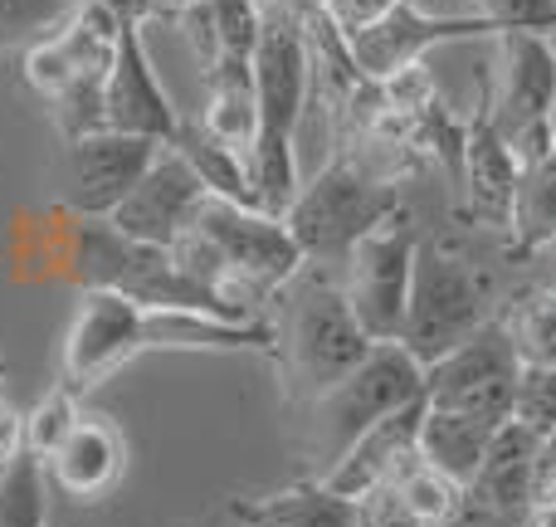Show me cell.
Wrapping results in <instances>:
<instances>
[{"label":"cell","instance_id":"1","mask_svg":"<svg viewBox=\"0 0 556 527\" xmlns=\"http://www.w3.org/2000/svg\"><path fill=\"white\" fill-rule=\"evenodd\" d=\"M147 352H269L274 356V323H230L195 308H147L117 288H84L68 317L59 372L68 391H98L108 376Z\"/></svg>","mask_w":556,"mask_h":527},{"label":"cell","instance_id":"2","mask_svg":"<svg viewBox=\"0 0 556 527\" xmlns=\"http://www.w3.org/2000/svg\"><path fill=\"white\" fill-rule=\"evenodd\" d=\"M254 93H260V137L250 147V181L260 211L283 221L298 196V123L313 93V54L298 10L269 0L254 45Z\"/></svg>","mask_w":556,"mask_h":527},{"label":"cell","instance_id":"3","mask_svg":"<svg viewBox=\"0 0 556 527\" xmlns=\"http://www.w3.org/2000/svg\"><path fill=\"white\" fill-rule=\"evenodd\" d=\"M278 317L274 323V356L283 366V391L293 401L313 405L327 396L366 352L371 337L356 323L352 303H346L342 284L323 274L317 264H303L283 288L274 293Z\"/></svg>","mask_w":556,"mask_h":527},{"label":"cell","instance_id":"4","mask_svg":"<svg viewBox=\"0 0 556 527\" xmlns=\"http://www.w3.org/2000/svg\"><path fill=\"white\" fill-rule=\"evenodd\" d=\"M191 230L215 254L220 298L235 317H264L254 303H264V298L274 303L278 288L307 264L278 215H264L254 205H235L225 196H205Z\"/></svg>","mask_w":556,"mask_h":527},{"label":"cell","instance_id":"5","mask_svg":"<svg viewBox=\"0 0 556 527\" xmlns=\"http://www.w3.org/2000/svg\"><path fill=\"white\" fill-rule=\"evenodd\" d=\"M401 205L405 201L391 181L362 172L352 156L337 152L313 181L298 186L283 225L298 240L303 260L323 268V264H337V260L346 264V254L356 250V240H366V235H371L381 221H391Z\"/></svg>","mask_w":556,"mask_h":527},{"label":"cell","instance_id":"6","mask_svg":"<svg viewBox=\"0 0 556 527\" xmlns=\"http://www.w3.org/2000/svg\"><path fill=\"white\" fill-rule=\"evenodd\" d=\"M483 323H489L483 317V278L473 274V264H464L459 254H450L434 240L415 244L410 303H405V323L395 342L420 366H434L454 347L469 342Z\"/></svg>","mask_w":556,"mask_h":527},{"label":"cell","instance_id":"7","mask_svg":"<svg viewBox=\"0 0 556 527\" xmlns=\"http://www.w3.org/2000/svg\"><path fill=\"white\" fill-rule=\"evenodd\" d=\"M425 396V366L405 352L401 342H376L342 381L327 396H317V450H323L327 469L337 464V454L356 440L362 430H371L376 421L405 411L410 401Z\"/></svg>","mask_w":556,"mask_h":527},{"label":"cell","instance_id":"8","mask_svg":"<svg viewBox=\"0 0 556 527\" xmlns=\"http://www.w3.org/2000/svg\"><path fill=\"white\" fill-rule=\"evenodd\" d=\"M522 381V352L513 342L508 323H483L464 347L425 366V401L434 411L473 415L483 425H508L513 405H518Z\"/></svg>","mask_w":556,"mask_h":527},{"label":"cell","instance_id":"9","mask_svg":"<svg viewBox=\"0 0 556 527\" xmlns=\"http://www.w3.org/2000/svg\"><path fill=\"white\" fill-rule=\"evenodd\" d=\"M415 244H420V235H415V225H410V211L401 205L391 221H381L346 254L342 293L371 342H395V337H401L405 303H410Z\"/></svg>","mask_w":556,"mask_h":527},{"label":"cell","instance_id":"10","mask_svg":"<svg viewBox=\"0 0 556 527\" xmlns=\"http://www.w3.org/2000/svg\"><path fill=\"white\" fill-rule=\"evenodd\" d=\"M156 152H162V142L113 133V127L74 137L64 147V205L84 221H108L127 201V191L147 176Z\"/></svg>","mask_w":556,"mask_h":527},{"label":"cell","instance_id":"11","mask_svg":"<svg viewBox=\"0 0 556 527\" xmlns=\"http://www.w3.org/2000/svg\"><path fill=\"white\" fill-rule=\"evenodd\" d=\"M103 127L132 137H152V142L172 147L181 133V113H176L172 93L162 88L142 39V20H117V54L103 84Z\"/></svg>","mask_w":556,"mask_h":527},{"label":"cell","instance_id":"12","mask_svg":"<svg viewBox=\"0 0 556 527\" xmlns=\"http://www.w3.org/2000/svg\"><path fill=\"white\" fill-rule=\"evenodd\" d=\"M205 196L211 191H205V181L191 172V162H186L176 147H162L156 162L147 166V176L127 191V201L108 215V225H113L117 235H127V240L172 250V244L195 225Z\"/></svg>","mask_w":556,"mask_h":527},{"label":"cell","instance_id":"13","mask_svg":"<svg viewBox=\"0 0 556 527\" xmlns=\"http://www.w3.org/2000/svg\"><path fill=\"white\" fill-rule=\"evenodd\" d=\"M493 35V25L483 15H434V10H420L415 0H401L386 20H376L371 29L346 39L352 49V64L362 68V78L381 84V78L401 74L410 64H425L434 45H450V39H483Z\"/></svg>","mask_w":556,"mask_h":527},{"label":"cell","instance_id":"14","mask_svg":"<svg viewBox=\"0 0 556 527\" xmlns=\"http://www.w3.org/2000/svg\"><path fill=\"white\" fill-rule=\"evenodd\" d=\"M518 181H522V162L513 156L508 137L498 133L489 74H479V108H473L469 127H464V205H469V215L479 225H493V230H513Z\"/></svg>","mask_w":556,"mask_h":527},{"label":"cell","instance_id":"15","mask_svg":"<svg viewBox=\"0 0 556 527\" xmlns=\"http://www.w3.org/2000/svg\"><path fill=\"white\" fill-rule=\"evenodd\" d=\"M498 49L503 88L493 98V117H498V133L513 137L518 127L556 113V45L538 29H508L498 35Z\"/></svg>","mask_w":556,"mask_h":527},{"label":"cell","instance_id":"16","mask_svg":"<svg viewBox=\"0 0 556 527\" xmlns=\"http://www.w3.org/2000/svg\"><path fill=\"white\" fill-rule=\"evenodd\" d=\"M127 474V435L117 430L108 415H78L68 440L45 460V479L54 484L64 499L93 503L117 489Z\"/></svg>","mask_w":556,"mask_h":527},{"label":"cell","instance_id":"17","mask_svg":"<svg viewBox=\"0 0 556 527\" xmlns=\"http://www.w3.org/2000/svg\"><path fill=\"white\" fill-rule=\"evenodd\" d=\"M420 421H425V396L410 401L405 411L376 421L371 430L356 435V440L337 454L332 469L323 474V484L337 493V499H362L366 489H376L381 479H391V474L420 450Z\"/></svg>","mask_w":556,"mask_h":527},{"label":"cell","instance_id":"18","mask_svg":"<svg viewBox=\"0 0 556 527\" xmlns=\"http://www.w3.org/2000/svg\"><path fill=\"white\" fill-rule=\"evenodd\" d=\"M205 133L250 156L260 137V93H254V54H215L205 64Z\"/></svg>","mask_w":556,"mask_h":527},{"label":"cell","instance_id":"19","mask_svg":"<svg viewBox=\"0 0 556 527\" xmlns=\"http://www.w3.org/2000/svg\"><path fill=\"white\" fill-rule=\"evenodd\" d=\"M493 425L473 421V415H454V411H434L425 401V421H420V460L430 469H440L444 479H454L459 489H469L479 479L483 460L493 444Z\"/></svg>","mask_w":556,"mask_h":527},{"label":"cell","instance_id":"20","mask_svg":"<svg viewBox=\"0 0 556 527\" xmlns=\"http://www.w3.org/2000/svg\"><path fill=\"white\" fill-rule=\"evenodd\" d=\"M235 518L244 527H356V503L337 499L323 479H307L283 493H269V499H240Z\"/></svg>","mask_w":556,"mask_h":527},{"label":"cell","instance_id":"21","mask_svg":"<svg viewBox=\"0 0 556 527\" xmlns=\"http://www.w3.org/2000/svg\"><path fill=\"white\" fill-rule=\"evenodd\" d=\"M172 147L191 162V172L201 176L211 196H225V201H235V205H254V211H260V196H254V181H250V156L225 147L220 137H211L201 117H195V123L181 117V133H176Z\"/></svg>","mask_w":556,"mask_h":527},{"label":"cell","instance_id":"22","mask_svg":"<svg viewBox=\"0 0 556 527\" xmlns=\"http://www.w3.org/2000/svg\"><path fill=\"white\" fill-rule=\"evenodd\" d=\"M508 235H513V250L518 254H532L556 240V152L522 172Z\"/></svg>","mask_w":556,"mask_h":527},{"label":"cell","instance_id":"23","mask_svg":"<svg viewBox=\"0 0 556 527\" xmlns=\"http://www.w3.org/2000/svg\"><path fill=\"white\" fill-rule=\"evenodd\" d=\"M45 464L35 454H15L0 469V527H49L45 509Z\"/></svg>","mask_w":556,"mask_h":527},{"label":"cell","instance_id":"24","mask_svg":"<svg viewBox=\"0 0 556 527\" xmlns=\"http://www.w3.org/2000/svg\"><path fill=\"white\" fill-rule=\"evenodd\" d=\"M78 415H84V411H78V391H68V386L59 381L54 391L39 396L35 411H25V450L45 464L49 454L68 440V430L78 425Z\"/></svg>","mask_w":556,"mask_h":527},{"label":"cell","instance_id":"25","mask_svg":"<svg viewBox=\"0 0 556 527\" xmlns=\"http://www.w3.org/2000/svg\"><path fill=\"white\" fill-rule=\"evenodd\" d=\"M522 366H556V293H542L522 308L518 323H508Z\"/></svg>","mask_w":556,"mask_h":527},{"label":"cell","instance_id":"26","mask_svg":"<svg viewBox=\"0 0 556 527\" xmlns=\"http://www.w3.org/2000/svg\"><path fill=\"white\" fill-rule=\"evenodd\" d=\"M513 421L532 425L542 440H547V435H556V366H522Z\"/></svg>","mask_w":556,"mask_h":527},{"label":"cell","instance_id":"27","mask_svg":"<svg viewBox=\"0 0 556 527\" xmlns=\"http://www.w3.org/2000/svg\"><path fill=\"white\" fill-rule=\"evenodd\" d=\"M64 10H74V0H0V49L39 39Z\"/></svg>","mask_w":556,"mask_h":527},{"label":"cell","instance_id":"28","mask_svg":"<svg viewBox=\"0 0 556 527\" xmlns=\"http://www.w3.org/2000/svg\"><path fill=\"white\" fill-rule=\"evenodd\" d=\"M473 15L489 20L493 35H508V29L547 35L556 29V0H473Z\"/></svg>","mask_w":556,"mask_h":527},{"label":"cell","instance_id":"29","mask_svg":"<svg viewBox=\"0 0 556 527\" xmlns=\"http://www.w3.org/2000/svg\"><path fill=\"white\" fill-rule=\"evenodd\" d=\"M395 5H401V0H317V10L332 20L342 39H352V35H362V29H371L376 20H386Z\"/></svg>","mask_w":556,"mask_h":527},{"label":"cell","instance_id":"30","mask_svg":"<svg viewBox=\"0 0 556 527\" xmlns=\"http://www.w3.org/2000/svg\"><path fill=\"white\" fill-rule=\"evenodd\" d=\"M15 454H25V415L0 405V469H5Z\"/></svg>","mask_w":556,"mask_h":527},{"label":"cell","instance_id":"31","mask_svg":"<svg viewBox=\"0 0 556 527\" xmlns=\"http://www.w3.org/2000/svg\"><path fill=\"white\" fill-rule=\"evenodd\" d=\"M522 527H556V499H538L532 513L522 518Z\"/></svg>","mask_w":556,"mask_h":527},{"label":"cell","instance_id":"32","mask_svg":"<svg viewBox=\"0 0 556 527\" xmlns=\"http://www.w3.org/2000/svg\"><path fill=\"white\" fill-rule=\"evenodd\" d=\"M201 5H211V0H162V10L166 15H176V20L191 15V10H201Z\"/></svg>","mask_w":556,"mask_h":527},{"label":"cell","instance_id":"33","mask_svg":"<svg viewBox=\"0 0 556 527\" xmlns=\"http://www.w3.org/2000/svg\"><path fill=\"white\" fill-rule=\"evenodd\" d=\"M0 386H5V356H0Z\"/></svg>","mask_w":556,"mask_h":527},{"label":"cell","instance_id":"34","mask_svg":"<svg viewBox=\"0 0 556 527\" xmlns=\"http://www.w3.org/2000/svg\"><path fill=\"white\" fill-rule=\"evenodd\" d=\"M264 5H269V0H264Z\"/></svg>","mask_w":556,"mask_h":527}]
</instances>
